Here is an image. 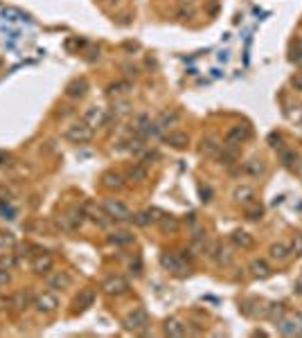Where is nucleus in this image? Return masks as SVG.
<instances>
[{"mask_svg": "<svg viewBox=\"0 0 302 338\" xmlns=\"http://www.w3.org/2000/svg\"><path fill=\"white\" fill-rule=\"evenodd\" d=\"M295 291L302 293V279H297V282H295Z\"/></svg>", "mask_w": 302, "mask_h": 338, "instance_id": "42", "label": "nucleus"}, {"mask_svg": "<svg viewBox=\"0 0 302 338\" xmlns=\"http://www.w3.org/2000/svg\"><path fill=\"white\" fill-rule=\"evenodd\" d=\"M158 223L162 225V230H171V232H176V230H178V221H176L174 216H162Z\"/></svg>", "mask_w": 302, "mask_h": 338, "instance_id": "31", "label": "nucleus"}, {"mask_svg": "<svg viewBox=\"0 0 302 338\" xmlns=\"http://www.w3.org/2000/svg\"><path fill=\"white\" fill-rule=\"evenodd\" d=\"M108 241L111 243H131L133 241V234L124 232V230H122V232H113L111 237H108Z\"/></svg>", "mask_w": 302, "mask_h": 338, "instance_id": "29", "label": "nucleus"}, {"mask_svg": "<svg viewBox=\"0 0 302 338\" xmlns=\"http://www.w3.org/2000/svg\"><path fill=\"white\" fill-rule=\"evenodd\" d=\"M52 266H54V257L50 255V252H41V255H36L34 259H32V270H34V273H39V275L50 273V270H52Z\"/></svg>", "mask_w": 302, "mask_h": 338, "instance_id": "10", "label": "nucleus"}, {"mask_svg": "<svg viewBox=\"0 0 302 338\" xmlns=\"http://www.w3.org/2000/svg\"><path fill=\"white\" fill-rule=\"evenodd\" d=\"M104 210L108 212L111 219H117V221L131 219V210L122 201H117V198H106V201H104Z\"/></svg>", "mask_w": 302, "mask_h": 338, "instance_id": "4", "label": "nucleus"}, {"mask_svg": "<svg viewBox=\"0 0 302 338\" xmlns=\"http://www.w3.org/2000/svg\"><path fill=\"white\" fill-rule=\"evenodd\" d=\"M279 160H282L284 167H293L297 160V153L293 149H284V151H279Z\"/></svg>", "mask_w": 302, "mask_h": 338, "instance_id": "28", "label": "nucleus"}, {"mask_svg": "<svg viewBox=\"0 0 302 338\" xmlns=\"http://www.w3.org/2000/svg\"><path fill=\"white\" fill-rule=\"evenodd\" d=\"M86 90H88V81H86V77H77V79H72L70 84L66 86V95L70 99H81L86 95Z\"/></svg>", "mask_w": 302, "mask_h": 338, "instance_id": "11", "label": "nucleus"}, {"mask_svg": "<svg viewBox=\"0 0 302 338\" xmlns=\"http://www.w3.org/2000/svg\"><path fill=\"white\" fill-rule=\"evenodd\" d=\"M232 241L239 243V246H243V248L252 246V237H250L248 232H243V230H237V232H232Z\"/></svg>", "mask_w": 302, "mask_h": 338, "instance_id": "27", "label": "nucleus"}, {"mask_svg": "<svg viewBox=\"0 0 302 338\" xmlns=\"http://www.w3.org/2000/svg\"><path fill=\"white\" fill-rule=\"evenodd\" d=\"M297 324H300V318L297 320H279L277 329H279V333H284V336H293V333L302 331V327H297Z\"/></svg>", "mask_w": 302, "mask_h": 338, "instance_id": "18", "label": "nucleus"}, {"mask_svg": "<svg viewBox=\"0 0 302 338\" xmlns=\"http://www.w3.org/2000/svg\"><path fill=\"white\" fill-rule=\"evenodd\" d=\"M219 149H221V144L216 142L214 138H203V142H201L203 156H214V153H219Z\"/></svg>", "mask_w": 302, "mask_h": 338, "instance_id": "23", "label": "nucleus"}, {"mask_svg": "<svg viewBox=\"0 0 302 338\" xmlns=\"http://www.w3.org/2000/svg\"><path fill=\"white\" fill-rule=\"evenodd\" d=\"M102 288L108 295H122V293L129 291V282H126L124 277H120V275H115V277H108L106 282L102 284Z\"/></svg>", "mask_w": 302, "mask_h": 338, "instance_id": "8", "label": "nucleus"}, {"mask_svg": "<svg viewBox=\"0 0 302 338\" xmlns=\"http://www.w3.org/2000/svg\"><path fill=\"white\" fill-rule=\"evenodd\" d=\"M133 131L140 138H156V135L160 133V126L149 120V115H138L133 122Z\"/></svg>", "mask_w": 302, "mask_h": 338, "instance_id": "3", "label": "nucleus"}, {"mask_svg": "<svg viewBox=\"0 0 302 338\" xmlns=\"http://www.w3.org/2000/svg\"><path fill=\"white\" fill-rule=\"evenodd\" d=\"M160 264L167 270H174V273H185V264L180 257H176L174 252H162L160 255Z\"/></svg>", "mask_w": 302, "mask_h": 338, "instance_id": "13", "label": "nucleus"}, {"mask_svg": "<svg viewBox=\"0 0 302 338\" xmlns=\"http://www.w3.org/2000/svg\"><path fill=\"white\" fill-rule=\"evenodd\" d=\"M9 282V273L5 268H0V284H7Z\"/></svg>", "mask_w": 302, "mask_h": 338, "instance_id": "40", "label": "nucleus"}, {"mask_svg": "<svg viewBox=\"0 0 302 338\" xmlns=\"http://www.w3.org/2000/svg\"><path fill=\"white\" fill-rule=\"evenodd\" d=\"M70 284H72V277L66 270H59V273L48 277V286L54 288V291H66V288H70Z\"/></svg>", "mask_w": 302, "mask_h": 338, "instance_id": "12", "label": "nucleus"}, {"mask_svg": "<svg viewBox=\"0 0 302 338\" xmlns=\"http://www.w3.org/2000/svg\"><path fill=\"white\" fill-rule=\"evenodd\" d=\"M34 306L39 313H54L57 311V306H59V297L54 295V293H50V291H43V293H39V295L34 297Z\"/></svg>", "mask_w": 302, "mask_h": 338, "instance_id": "2", "label": "nucleus"}, {"mask_svg": "<svg viewBox=\"0 0 302 338\" xmlns=\"http://www.w3.org/2000/svg\"><path fill=\"white\" fill-rule=\"evenodd\" d=\"M14 243H16V237L9 230H0V248H9Z\"/></svg>", "mask_w": 302, "mask_h": 338, "instance_id": "30", "label": "nucleus"}, {"mask_svg": "<svg viewBox=\"0 0 302 338\" xmlns=\"http://www.w3.org/2000/svg\"><path fill=\"white\" fill-rule=\"evenodd\" d=\"M268 142H270V147H273V149H282V135H279V133H270L268 135Z\"/></svg>", "mask_w": 302, "mask_h": 338, "instance_id": "37", "label": "nucleus"}, {"mask_svg": "<svg viewBox=\"0 0 302 338\" xmlns=\"http://www.w3.org/2000/svg\"><path fill=\"white\" fill-rule=\"evenodd\" d=\"M14 264H16V259H14L12 252H3V255H0V268L9 270V268H14Z\"/></svg>", "mask_w": 302, "mask_h": 338, "instance_id": "33", "label": "nucleus"}, {"mask_svg": "<svg viewBox=\"0 0 302 338\" xmlns=\"http://www.w3.org/2000/svg\"><path fill=\"white\" fill-rule=\"evenodd\" d=\"M104 3H117V0H104Z\"/></svg>", "mask_w": 302, "mask_h": 338, "instance_id": "44", "label": "nucleus"}, {"mask_svg": "<svg viewBox=\"0 0 302 338\" xmlns=\"http://www.w3.org/2000/svg\"><path fill=\"white\" fill-rule=\"evenodd\" d=\"M102 185L106 189H120L124 185V178L117 171H106V174H102Z\"/></svg>", "mask_w": 302, "mask_h": 338, "instance_id": "16", "label": "nucleus"}, {"mask_svg": "<svg viewBox=\"0 0 302 338\" xmlns=\"http://www.w3.org/2000/svg\"><path fill=\"white\" fill-rule=\"evenodd\" d=\"M84 214L88 216L90 221H95L97 225H108V221H111V216H108V212L104 210V207H99V205H95V203H86L84 207Z\"/></svg>", "mask_w": 302, "mask_h": 338, "instance_id": "7", "label": "nucleus"}, {"mask_svg": "<svg viewBox=\"0 0 302 338\" xmlns=\"http://www.w3.org/2000/svg\"><path fill=\"white\" fill-rule=\"evenodd\" d=\"M126 176H129L131 180H135V183H142V180H147V165H142V162H135V165L129 167Z\"/></svg>", "mask_w": 302, "mask_h": 338, "instance_id": "17", "label": "nucleus"}, {"mask_svg": "<svg viewBox=\"0 0 302 338\" xmlns=\"http://www.w3.org/2000/svg\"><path fill=\"white\" fill-rule=\"evenodd\" d=\"M248 135H250V129H248V126H243V124H237V126H232V129L225 133V144H230V147H237V144H241Z\"/></svg>", "mask_w": 302, "mask_h": 338, "instance_id": "9", "label": "nucleus"}, {"mask_svg": "<svg viewBox=\"0 0 302 338\" xmlns=\"http://www.w3.org/2000/svg\"><path fill=\"white\" fill-rule=\"evenodd\" d=\"M84 122L93 131L99 129V126H104V122H106V108L104 106H88L84 111Z\"/></svg>", "mask_w": 302, "mask_h": 338, "instance_id": "5", "label": "nucleus"}, {"mask_svg": "<svg viewBox=\"0 0 302 338\" xmlns=\"http://www.w3.org/2000/svg\"><path fill=\"white\" fill-rule=\"evenodd\" d=\"M291 61H293V63H297V66H302V45H300V50H297V52H293Z\"/></svg>", "mask_w": 302, "mask_h": 338, "instance_id": "38", "label": "nucleus"}, {"mask_svg": "<svg viewBox=\"0 0 302 338\" xmlns=\"http://www.w3.org/2000/svg\"><path fill=\"white\" fill-rule=\"evenodd\" d=\"M95 302V288H84V291L79 293V297L75 300L77 309H88V306H93Z\"/></svg>", "mask_w": 302, "mask_h": 338, "instance_id": "19", "label": "nucleus"}, {"mask_svg": "<svg viewBox=\"0 0 302 338\" xmlns=\"http://www.w3.org/2000/svg\"><path fill=\"white\" fill-rule=\"evenodd\" d=\"M176 122H178V111H165V113H160L156 124L160 126V129H167V126L176 124Z\"/></svg>", "mask_w": 302, "mask_h": 338, "instance_id": "22", "label": "nucleus"}, {"mask_svg": "<svg viewBox=\"0 0 302 338\" xmlns=\"http://www.w3.org/2000/svg\"><path fill=\"white\" fill-rule=\"evenodd\" d=\"M282 313H284L282 304H270V306H268V309H266V315H268V318H273V320L282 318Z\"/></svg>", "mask_w": 302, "mask_h": 338, "instance_id": "34", "label": "nucleus"}, {"mask_svg": "<svg viewBox=\"0 0 302 338\" xmlns=\"http://www.w3.org/2000/svg\"><path fill=\"white\" fill-rule=\"evenodd\" d=\"M291 84H293V88H295V90H302V75H295V77H293Z\"/></svg>", "mask_w": 302, "mask_h": 338, "instance_id": "39", "label": "nucleus"}, {"mask_svg": "<svg viewBox=\"0 0 302 338\" xmlns=\"http://www.w3.org/2000/svg\"><path fill=\"white\" fill-rule=\"evenodd\" d=\"M221 165H232L237 160V147H230V144H223V151L219 156Z\"/></svg>", "mask_w": 302, "mask_h": 338, "instance_id": "25", "label": "nucleus"}, {"mask_svg": "<svg viewBox=\"0 0 302 338\" xmlns=\"http://www.w3.org/2000/svg\"><path fill=\"white\" fill-rule=\"evenodd\" d=\"M165 142L171 144V147H176V149H183V147H187L189 135L185 133V131H171V133L165 135Z\"/></svg>", "mask_w": 302, "mask_h": 338, "instance_id": "15", "label": "nucleus"}, {"mask_svg": "<svg viewBox=\"0 0 302 338\" xmlns=\"http://www.w3.org/2000/svg\"><path fill=\"white\" fill-rule=\"evenodd\" d=\"M196 0H180V5H194Z\"/></svg>", "mask_w": 302, "mask_h": 338, "instance_id": "43", "label": "nucleus"}, {"mask_svg": "<svg viewBox=\"0 0 302 338\" xmlns=\"http://www.w3.org/2000/svg\"><path fill=\"white\" fill-rule=\"evenodd\" d=\"M243 171L250 176H259L264 174V160L261 158H252V160H248L246 165H243Z\"/></svg>", "mask_w": 302, "mask_h": 338, "instance_id": "21", "label": "nucleus"}, {"mask_svg": "<svg viewBox=\"0 0 302 338\" xmlns=\"http://www.w3.org/2000/svg\"><path fill=\"white\" fill-rule=\"evenodd\" d=\"M288 248L284 246V243H273V246H270V257H273V259H277V261H284L288 257Z\"/></svg>", "mask_w": 302, "mask_h": 338, "instance_id": "26", "label": "nucleus"}, {"mask_svg": "<svg viewBox=\"0 0 302 338\" xmlns=\"http://www.w3.org/2000/svg\"><path fill=\"white\" fill-rule=\"evenodd\" d=\"M129 88H131L129 81H117V84L108 86V93H111V95H120V93H126Z\"/></svg>", "mask_w": 302, "mask_h": 338, "instance_id": "32", "label": "nucleus"}, {"mask_svg": "<svg viewBox=\"0 0 302 338\" xmlns=\"http://www.w3.org/2000/svg\"><path fill=\"white\" fill-rule=\"evenodd\" d=\"M261 214H264V210H261L259 205L250 207V210L246 212V216H248V219H250V221H257V219H261Z\"/></svg>", "mask_w": 302, "mask_h": 338, "instance_id": "36", "label": "nucleus"}, {"mask_svg": "<svg viewBox=\"0 0 302 338\" xmlns=\"http://www.w3.org/2000/svg\"><path fill=\"white\" fill-rule=\"evenodd\" d=\"M63 138L68 142H75V144H84L93 140V129H90L86 122H72L66 131H63Z\"/></svg>", "mask_w": 302, "mask_h": 338, "instance_id": "1", "label": "nucleus"}, {"mask_svg": "<svg viewBox=\"0 0 302 338\" xmlns=\"http://www.w3.org/2000/svg\"><path fill=\"white\" fill-rule=\"evenodd\" d=\"M9 160V153H5V151H0V165H5V162Z\"/></svg>", "mask_w": 302, "mask_h": 338, "instance_id": "41", "label": "nucleus"}, {"mask_svg": "<svg viewBox=\"0 0 302 338\" xmlns=\"http://www.w3.org/2000/svg\"><path fill=\"white\" fill-rule=\"evenodd\" d=\"M250 270L257 275V277H268L270 275V266L266 264L264 259H252L250 261Z\"/></svg>", "mask_w": 302, "mask_h": 338, "instance_id": "24", "label": "nucleus"}, {"mask_svg": "<svg viewBox=\"0 0 302 338\" xmlns=\"http://www.w3.org/2000/svg\"><path fill=\"white\" fill-rule=\"evenodd\" d=\"M165 333L167 336H185L187 333V327H185V322L180 318H167L165 320Z\"/></svg>", "mask_w": 302, "mask_h": 338, "instance_id": "14", "label": "nucleus"}, {"mask_svg": "<svg viewBox=\"0 0 302 338\" xmlns=\"http://www.w3.org/2000/svg\"><path fill=\"white\" fill-rule=\"evenodd\" d=\"M291 252H295V255H302V234H295L291 241Z\"/></svg>", "mask_w": 302, "mask_h": 338, "instance_id": "35", "label": "nucleus"}, {"mask_svg": "<svg viewBox=\"0 0 302 338\" xmlns=\"http://www.w3.org/2000/svg\"><path fill=\"white\" fill-rule=\"evenodd\" d=\"M124 324H126V329H131V331H142V329L149 324V315H147V311L140 309V306H138V309H133L129 315H126Z\"/></svg>", "mask_w": 302, "mask_h": 338, "instance_id": "6", "label": "nucleus"}, {"mask_svg": "<svg viewBox=\"0 0 302 338\" xmlns=\"http://www.w3.org/2000/svg\"><path fill=\"white\" fill-rule=\"evenodd\" d=\"M252 196H255V189H252L250 185H241V187H237L232 194V198L237 203H250Z\"/></svg>", "mask_w": 302, "mask_h": 338, "instance_id": "20", "label": "nucleus"}]
</instances>
